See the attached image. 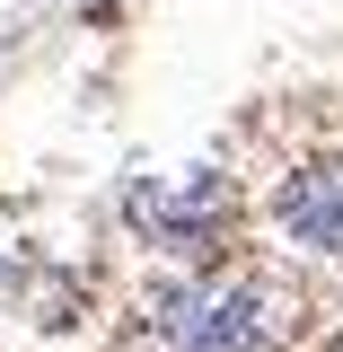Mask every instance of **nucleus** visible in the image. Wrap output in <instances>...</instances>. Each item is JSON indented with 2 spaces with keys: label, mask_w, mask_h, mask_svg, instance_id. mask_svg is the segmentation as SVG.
Instances as JSON below:
<instances>
[{
  "label": "nucleus",
  "mask_w": 343,
  "mask_h": 352,
  "mask_svg": "<svg viewBox=\"0 0 343 352\" xmlns=\"http://www.w3.org/2000/svg\"><path fill=\"white\" fill-rule=\"evenodd\" d=\"M159 352H273L291 335V300L264 273H194L150 300Z\"/></svg>",
  "instance_id": "obj_1"
},
{
  "label": "nucleus",
  "mask_w": 343,
  "mask_h": 352,
  "mask_svg": "<svg viewBox=\"0 0 343 352\" xmlns=\"http://www.w3.org/2000/svg\"><path fill=\"white\" fill-rule=\"evenodd\" d=\"M132 220L159 247H176V256H212L220 220H229V194H220L212 176H194V185H141L132 194Z\"/></svg>",
  "instance_id": "obj_2"
},
{
  "label": "nucleus",
  "mask_w": 343,
  "mask_h": 352,
  "mask_svg": "<svg viewBox=\"0 0 343 352\" xmlns=\"http://www.w3.org/2000/svg\"><path fill=\"white\" fill-rule=\"evenodd\" d=\"M273 229L308 256H343V168H300L273 185Z\"/></svg>",
  "instance_id": "obj_3"
},
{
  "label": "nucleus",
  "mask_w": 343,
  "mask_h": 352,
  "mask_svg": "<svg viewBox=\"0 0 343 352\" xmlns=\"http://www.w3.org/2000/svg\"><path fill=\"white\" fill-rule=\"evenodd\" d=\"M326 352H343V335H335V344H326Z\"/></svg>",
  "instance_id": "obj_4"
}]
</instances>
